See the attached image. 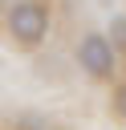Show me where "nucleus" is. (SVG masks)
I'll return each mask as SVG.
<instances>
[{
  "label": "nucleus",
  "mask_w": 126,
  "mask_h": 130,
  "mask_svg": "<svg viewBox=\"0 0 126 130\" xmlns=\"http://www.w3.org/2000/svg\"><path fill=\"white\" fill-rule=\"evenodd\" d=\"M0 4H4V0H0Z\"/></svg>",
  "instance_id": "nucleus-5"
},
{
  "label": "nucleus",
  "mask_w": 126,
  "mask_h": 130,
  "mask_svg": "<svg viewBox=\"0 0 126 130\" xmlns=\"http://www.w3.org/2000/svg\"><path fill=\"white\" fill-rule=\"evenodd\" d=\"M114 114L126 118V85H114Z\"/></svg>",
  "instance_id": "nucleus-4"
},
{
  "label": "nucleus",
  "mask_w": 126,
  "mask_h": 130,
  "mask_svg": "<svg viewBox=\"0 0 126 130\" xmlns=\"http://www.w3.org/2000/svg\"><path fill=\"white\" fill-rule=\"evenodd\" d=\"M8 32L20 45H41L49 32V12L41 0H16L8 4Z\"/></svg>",
  "instance_id": "nucleus-1"
},
{
  "label": "nucleus",
  "mask_w": 126,
  "mask_h": 130,
  "mask_svg": "<svg viewBox=\"0 0 126 130\" xmlns=\"http://www.w3.org/2000/svg\"><path fill=\"white\" fill-rule=\"evenodd\" d=\"M110 41H114L118 53H126V16H114L110 20Z\"/></svg>",
  "instance_id": "nucleus-3"
},
{
  "label": "nucleus",
  "mask_w": 126,
  "mask_h": 130,
  "mask_svg": "<svg viewBox=\"0 0 126 130\" xmlns=\"http://www.w3.org/2000/svg\"><path fill=\"white\" fill-rule=\"evenodd\" d=\"M77 61H81V69L89 73V77H114V65H118V49H114V41L110 37H102V32H85L81 37V45H77Z\"/></svg>",
  "instance_id": "nucleus-2"
}]
</instances>
